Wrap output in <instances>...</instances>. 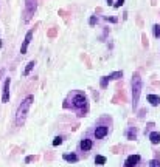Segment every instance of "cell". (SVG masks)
I'll use <instances>...</instances> for the list:
<instances>
[{
	"mask_svg": "<svg viewBox=\"0 0 160 167\" xmlns=\"http://www.w3.org/2000/svg\"><path fill=\"white\" fill-rule=\"evenodd\" d=\"M64 161H67V163H78V155H75V153H65L64 156Z\"/></svg>",
	"mask_w": 160,
	"mask_h": 167,
	"instance_id": "8fae6325",
	"label": "cell"
},
{
	"mask_svg": "<svg viewBox=\"0 0 160 167\" xmlns=\"http://www.w3.org/2000/svg\"><path fill=\"white\" fill-rule=\"evenodd\" d=\"M123 3H124V0H117V2L114 3V6H115V8H120Z\"/></svg>",
	"mask_w": 160,
	"mask_h": 167,
	"instance_id": "603a6c76",
	"label": "cell"
},
{
	"mask_svg": "<svg viewBox=\"0 0 160 167\" xmlns=\"http://www.w3.org/2000/svg\"><path fill=\"white\" fill-rule=\"evenodd\" d=\"M149 167H160L159 158H154V160H151V163H149Z\"/></svg>",
	"mask_w": 160,
	"mask_h": 167,
	"instance_id": "d6986e66",
	"label": "cell"
},
{
	"mask_svg": "<svg viewBox=\"0 0 160 167\" xmlns=\"http://www.w3.org/2000/svg\"><path fill=\"white\" fill-rule=\"evenodd\" d=\"M95 164H98V166H104V164H106V156H103V155H96V156H95Z\"/></svg>",
	"mask_w": 160,
	"mask_h": 167,
	"instance_id": "5bb4252c",
	"label": "cell"
},
{
	"mask_svg": "<svg viewBox=\"0 0 160 167\" xmlns=\"http://www.w3.org/2000/svg\"><path fill=\"white\" fill-rule=\"evenodd\" d=\"M148 102L152 107H157L160 104V96H157V94H148Z\"/></svg>",
	"mask_w": 160,
	"mask_h": 167,
	"instance_id": "30bf717a",
	"label": "cell"
},
{
	"mask_svg": "<svg viewBox=\"0 0 160 167\" xmlns=\"http://www.w3.org/2000/svg\"><path fill=\"white\" fill-rule=\"evenodd\" d=\"M111 81H117V79H120L123 78V71H115V73H111L109 76H107Z\"/></svg>",
	"mask_w": 160,
	"mask_h": 167,
	"instance_id": "9a60e30c",
	"label": "cell"
},
{
	"mask_svg": "<svg viewBox=\"0 0 160 167\" xmlns=\"http://www.w3.org/2000/svg\"><path fill=\"white\" fill-rule=\"evenodd\" d=\"M34 65H36V60H30V62L27 64L25 70H23V76H28V74L31 73V70L34 68Z\"/></svg>",
	"mask_w": 160,
	"mask_h": 167,
	"instance_id": "4fadbf2b",
	"label": "cell"
},
{
	"mask_svg": "<svg viewBox=\"0 0 160 167\" xmlns=\"http://www.w3.org/2000/svg\"><path fill=\"white\" fill-rule=\"evenodd\" d=\"M33 101H34V96H33V94H28V96L20 102V105L17 107L16 119H14L17 127H22V125L25 124V119H27V115H28V110H30V107H31Z\"/></svg>",
	"mask_w": 160,
	"mask_h": 167,
	"instance_id": "6da1fadb",
	"label": "cell"
},
{
	"mask_svg": "<svg viewBox=\"0 0 160 167\" xmlns=\"http://www.w3.org/2000/svg\"><path fill=\"white\" fill-rule=\"evenodd\" d=\"M142 39H143V45L145 46H148L149 43H148V37H146V34H142Z\"/></svg>",
	"mask_w": 160,
	"mask_h": 167,
	"instance_id": "7402d4cb",
	"label": "cell"
},
{
	"mask_svg": "<svg viewBox=\"0 0 160 167\" xmlns=\"http://www.w3.org/2000/svg\"><path fill=\"white\" fill-rule=\"evenodd\" d=\"M72 108L80 112V116H85V113L89 112V99L85 96V93L82 91H75L72 96Z\"/></svg>",
	"mask_w": 160,
	"mask_h": 167,
	"instance_id": "7a4b0ae2",
	"label": "cell"
},
{
	"mask_svg": "<svg viewBox=\"0 0 160 167\" xmlns=\"http://www.w3.org/2000/svg\"><path fill=\"white\" fill-rule=\"evenodd\" d=\"M107 133H109V127H107V125H100V127H96V130H95V138H96V139H103V138H106Z\"/></svg>",
	"mask_w": 160,
	"mask_h": 167,
	"instance_id": "52a82bcc",
	"label": "cell"
},
{
	"mask_svg": "<svg viewBox=\"0 0 160 167\" xmlns=\"http://www.w3.org/2000/svg\"><path fill=\"white\" fill-rule=\"evenodd\" d=\"M107 3H109V5H114V0H107Z\"/></svg>",
	"mask_w": 160,
	"mask_h": 167,
	"instance_id": "484cf974",
	"label": "cell"
},
{
	"mask_svg": "<svg viewBox=\"0 0 160 167\" xmlns=\"http://www.w3.org/2000/svg\"><path fill=\"white\" fill-rule=\"evenodd\" d=\"M3 73H5V70H0V76H3Z\"/></svg>",
	"mask_w": 160,
	"mask_h": 167,
	"instance_id": "4316f807",
	"label": "cell"
},
{
	"mask_svg": "<svg viewBox=\"0 0 160 167\" xmlns=\"http://www.w3.org/2000/svg\"><path fill=\"white\" fill-rule=\"evenodd\" d=\"M92 147H93V141H92V139H89V138L82 139V141L80 142V149L82 150V152H89Z\"/></svg>",
	"mask_w": 160,
	"mask_h": 167,
	"instance_id": "9c48e42d",
	"label": "cell"
},
{
	"mask_svg": "<svg viewBox=\"0 0 160 167\" xmlns=\"http://www.w3.org/2000/svg\"><path fill=\"white\" fill-rule=\"evenodd\" d=\"M38 9V0H25V11H23V22H30Z\"/></svg>",
	"mask_w": 160,
	"mask_h": 167,
	"instance_id": "277c9868",
	"label": "cell"
},
{
	"mask_svg": "<svg viewBox=\"0 0 160 167\" xmlns=\"http://www.w3.org/2000/svg\"><path fill=\"white\" fill-rule=\"evenodd\" d=\"M152 30H154V36L156 37H160V25L157 23V25H154L152 26Z\"/></svg>",
	"mask_w": 160,
	"mask_h": 167,
	"instance_id": "ffe728a7",
	"label": "cell"
},
{
	"mask_svg": "<svg viewBox=\"0 0 160 167\" xmlns=\"http://www.w3.org/2000/svg\"><path fill=\"white\" fill-rule=\"evenodd\" d=\"M109 81H111V79H109L107 76H104V78L101 79V87H103V88H106V87H107V82H109Z\"/></svg>",
	"mask_w": 160,
	"mask_h": 167,
	"instance_id": "44dd1931",
	"label": "cell"
},
{
	"mask_svg": "<svg viewBox=\"0 0 160 167\" xmlns=\"http://www.w3.org/2000/svg\"><path fill=\"white\" fill-rule=\"evenodd\" d=\"M9 85H11V81L9 79H5V84H3V93H2V102L6 104L9 101Z\"/></svg>",
	"mask_w": 160,
	"mask_h": 167,
	"instance_id": "8992f818",
	"label": "cell"
},
{
	"mask_svg": "<svg viewBox=\"0 0 160 167\" xmlns=\"http://www.w3.org/2000/svg\"><path fill=\"white\" fill-rule=\"evenodd\" d=\"M89 23H90V25L93 26V25L96 23V17H95V16H92V17H90V20H89Z\"/></svg>",
	"mask_w": 160,
	"mask_h": 167,
	"instance_id": "cb8c5ba5",
	"label": "cell"
},
{
	"mask_svg": "<svg viewBox=\"0 0 160 167\" xmlns=\"http://www.w3.org/2000/svg\"><path fill=\"white\" fill-rule=\"evenodd\" d=\"M127 139H131V141L137 139V130H135V128H131V130H129V133H127Z\"/></svg>",
	"mask_w": 160,
	"mask_h": 167,
	"instance_id": "2e32d148",
	"label": "cell"
},
{
	"mask_svg": "<svg viewBox=\"0 0 160 167\" xmlns=\"http://www.w3.org/2000/svg\"><path fill=\"white\" fill-rule=\"evenodd\" d=\"M149 141H151L154 146L160 144V131H152V133L149 135Z\"/></svg>",
	"mask_w": 160,
	"mask_h": 167,
	"instance_id": "7c38bea8",
	"label": "cell"
},
{
	"mask_svg": "<svg viewBox=\"0 0 160 167\" xmlns=\"http://www.w3.org/2000/svg\"><path fill=\"white\" fill-rule=\"evenodd\" d=\"M106 20H107V22H114V23L117 22V19H115V17H106Z\"/></svg>",
	"mask_w": 160,
	"mask_h": 167,
	"instance_id": "d4e9b609",
	"label": "cell"
},
{
	"mask_svg": "<svg viewBox=\"0 0 160 167\" xmlns=\"http://www.w3.org/2000/svg\"><path fill=\"white\" fill-rule=\"evenodd\" d=\"M140 155H131L127 160H126V163H124V167H135L138 163H140Z\"/></svg>",
	"mask_w": 160,
	"mask_h": 167,
	"instance_id": "ba28073f",
	"label": "cell"
},
{
	"mask_svg": "<svg viewBox=\"0 0 160 167\" xmlns=\"http://www.w3.org/2000/svg\"><path fill=\"white\" fill-rule=\"evenodd\" d=\"M36 160H38L36 155H30V156L25 158V164H30V163H33V161H36Z\"/></svg>",
	"mask_w": 160,
	"mask_h": 167,
	"instance_id": "ac0fdd59",
	"label": "cell"
},
{
	"mask_svg": "<svg viewBox=\"0 0 160 167\" xmlns=\"http://www.w3.org/2000/svg\"><path fill=\"white\" fill-rule=\"evenodd\" d=\"M142 78L138 73H134L132 74V108L135 110L137 105H138V99H140V94H142Z\"/></svg>",
	"mask_w": 160,
	"mask_h": 167,
	"instance_id": "3957f363",
	"label": "cell"
},
{
	"mask_svg": "<svg viewBox=\"0 0 160 167\" xmlns=\"http://www.w3.org/2000/svg\"><path fill=\"white\" fill-rule=\"evenodd\" d=\"M62 141H64V139H62L61 136H56V138L53 139V146H54V147H58V146H61V144H62Z\"/></svg>",
	"mask_w": 160,
	"mask_h": 167,
	"instance_id": "e0dca14e",
	"label": "cell"
},
{
	"mask_svg": "<svg viewBox=\"0 0 160 167\" xmlns=\"http://www.w3.org/2000/svg\"><path fill=\"white\" fill-rule=\"evenodd\" d=\"M33 33H34V30H30V31L27 33V36H25V39H23V43H22V46H20V53H22V54H27L28 45H30V42L33 39Z\"/></svg>",
	"mask_w": 160,
	"mask_h": 167,
	"instance_id": "5b68a950",
	"label": "cell"
}]
</instances>
